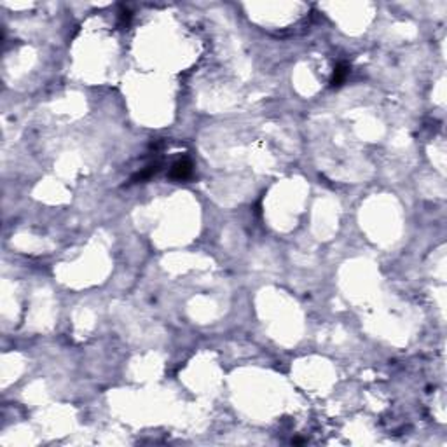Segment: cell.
<instances>
[{
  "label": "cell",
  "instance_id": "3",
  "mask_svg": "<svg viewBox=\"0 0 447 447\" xmlns=\"http://www.w3.org/2000/svg\"><path fill=\"white\" fill-rule=\"evenodd\" d=\"M348 74H350V67L348 65H344V63H341V65H337L334 70V76H332V88H339L341 84L344 82V79L348 77Z\"/></svg>",
  "mask_w": 447,
  "mask_h": 447
},
{
  "label": "cell",
  "instance_id": "2",
  "mask_svg": "<svg viewBox=\"0 0 447 447\" xmlns=\"http://www.w3.org/2000/svg\"><path fill=\"white\" fill-rule=\"evenodd\" d=\"M159 172V164H149L147 168H143L142 172H138L136 175L131 176V182L133 184H138V182H145V180H149L152 175H155V173Z\"/></svg>",
  "mask_w": 447,
  "mask_h": 447
},
{
  "label": "cell",
  "instance_id": "1",
  "mask_svg": "<svg viewBox=\"0 0 447 447\" xmlns=\"http://www.w3.org/2000/svg\"><path fill=\"white\" fill-rule=\"evenodd\" d=\"M191 175H193V163L189 159H178L170 170V178L173 180H187Z\"/></svg>",
  "mask_w": 447,
  "mask_h": 447
}]
</instances>
